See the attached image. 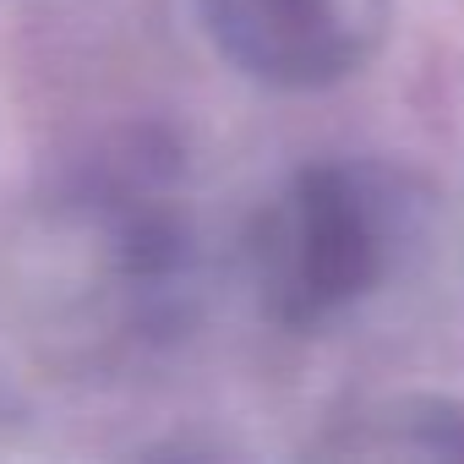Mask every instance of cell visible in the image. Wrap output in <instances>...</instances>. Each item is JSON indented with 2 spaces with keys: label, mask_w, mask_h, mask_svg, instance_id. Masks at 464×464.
Segmentation results:
<instances>
[{
  "label": "cell",
  "mask_w": 464,
  "mask_h": 464,
  "mask_svg": "<svg viewBox=\"0 0 464 464\" xmlns=\"http://www.w3.org/2000/svg\"><path fill=\"white\" fill-rule=\"evenodd\" d=\"M382 213L350 169H312L268 213L263 290L279 317L306 323L361 295L382 268Z\"/></svg>",
  "instance_id": "1"
},
{
  "label": "cell",
  "mask_w": 464,
  "mask_h": 464,
  "mask_svg": "<svg viewBox=\"0 0 464 464\" xmlns=\"http://www.w3.org/2000/svg\"><path fill=\"white\" fill-rule=\"evenodd\" d=\"M202 6L229 61L290 88L344 77L382 23V0H202Z\"/></svg>",
  "instance_id": "2"
}]
</instances>
